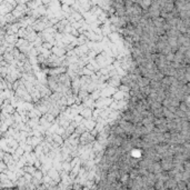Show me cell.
<instances>
[{
  "label": "cell",
  "mask_w": 190,
  "mask_h": 190,
  "mask_svg": "<svg viewBox=\"0 0 190 190\" xmlns=\"http://www.w3.org/2000/svg\"><path fill=\"white\" fill-rule=\"evenodd\" d=\"M80 116H82L83 118H86V120H88V119H92V116H93L92 109L85 108L83 110H81V114H80Z\"/></svg>",
  "instance_id": "1"
}]
</instances>
